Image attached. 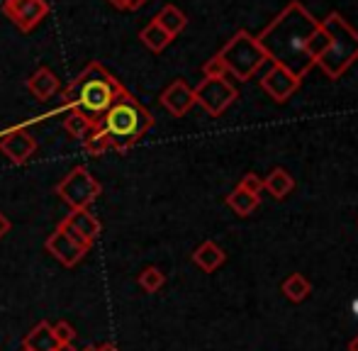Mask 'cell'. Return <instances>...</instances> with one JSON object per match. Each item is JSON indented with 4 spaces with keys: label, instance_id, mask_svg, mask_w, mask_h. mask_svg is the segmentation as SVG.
<instances>
[{
    "label": "cell",
    "instance_id": "9",
    "mask_svg": "<svg viewBox=\"0 0 358 351\" xmlns=\"http://www.w3.org/2000/svg\"><path fill=\"white\" fill-rule=\"evenodd\" d=\"M3 13L22 32H32L49 15L47 0H3Z\"/></svg>",
    "mask_w": 358,
    "mask_h": 351
},
{
    "label": "cell",
    "instance_id": "7",
    "mask_svg": "<svg viewBox=\"0 0 358 351\" xmlns=\"http://www.w3.org/2000/svg\"><path fill=\"white\" fill-rule=\"evenodd\" d=\"M44 247H47V252L52 254V257L57 259L62 266L73 268V266L90 252L93 244L85 242V239H80L78 234L71 232L64 222H59L57 229L47 237V244H44Z\"/></svg>",
    "mask_w": 358,
    "mask_h": 351
},
{
    "label": "cell",
    "instance_id": "22",
    "mask_svg": "<svg viewBox=\"0 0 358 351\" xmlns=\"http://www.w3.org/2000/svg\"><path fill=\"white\" fill-rule=\"evenodd\" d=\"M329 44H331L329 34H327V29L322 27V22H320V27H317L315 32H312V37L307 39V57H310V62L315 64V66H317V62L327 54Z\"/></svg>",
    "mask_w": 358,
    "mask_h": 351
},
{
    "label": "cell",
    "instance_id": "29",
    "mask_svg": "<svg viewBox=\"0 0 358 351\" xmlns=\"http://www.w3.org/2000/svg\"><path fill=\"white\" fill-rule=\"evenodd\" d=\"M10 229H13V224H10V220H8V217H5V215H3V213H0V239H3V237H5V234H8V232H10Z\"/></svg>",
    "mask_w": 358,
    "mask_h": 351
},
{
    "label": "cell",
    "instance_id": "30",
    "mask_svg": "<svg viewBox=\"0 0 358 351\" xmlns=\"http://www.w3.org/2000/svg\"><path fill=\"white\" fill-rule=\"evenodd\" d=\"M146 3H149V0H127L124 10H129V13H132V10H139V8H142V5H146Z\"/></svg>",
    "mask_w": 358,
    "mask_h": 351
},
{
    "label": "cell",
    "instance_id": "3",
    "mask_svg": "<svg viewBox=\"0 0 358 351\" xmlns=\"http://www.w3.org/2000/svg\"><path fill=\"white\" fill-rule=\"evenodd\" d=\"M151 127H154V115L132 93L120 95L100 120V129L108 134L110 149L120 154L129 152Z\"/></svg>",
    "mask_w": 358,
    "mask_h": 351
},
{
    "label": "cell",
    "instance_id": "13",
    "mask_svg": "<svg viewBox=\"0 0 358 351\" xmlns=\"http://www.w3.org/2000/svg\"><path fill=\"white\" fill-rule=\"evenodd\" d=\"M62 222L66 224L71 232L78 234L80 239H85V242H90V244H93L95 239L100 237V232H103V224H100V220L95 217L88 208L71 210V213H69Z\"/></svg>",
    "mask_w": 358,
    "mask_h": 351
},
{
    "label": "cell",
    "instance_id": "31",
    "mask_svg": "<svg viewBox=\"0 0 358 351\" xmlns=\"http://www.w3.org/2000/svg\"><path fill=\"white\" fill-rule=\"evenodd\" d=\"M98 351H120V349L115 347L113 342H105V344H100V347H98Z\"/></svg>",
    "mask_w": 358,
    "mask_h": 351
},
{
    "label": "cell",
    "instance_id": "2",
    "mask_svg": "<svg viewBox=\"0 0 358 351\" xmlns=\"http://www.w3.org/2000/svg\"><path fill=\"white\" fill-rule=\"evenodd\" d=\"M122 83L98 62H90L78 76L73 78L62 93V103L54 108L57 113H78L85 120L93 122V127H100V120L105 117L113 103L124 95Z\"/></svg>",
    "mask_w": 358,
    "mask_h": 351
},
{
    "label": "cell",
    "instance_id": "1",
    "mask_svg": "<svg viewBox=\"0 0 358 351\" xmlns=\"http://www.w3.org/2000/svg\"><path fill=\"white\" fill-rule=\"evenodd\" d=\"M317 27H320V20L300 0H292L280 10L278 17L266 24L264 32L256 37V42L264 49L268 62L287 69L292 76L302 81L315 66L307 57V39L312 37Z\"/></svg>",
    "mask_w": 358,
    "mask_h": 351
},
{
    "label": "cell",
    "instance_id": "6",
    "mask_svg": "<svg viewBox=\"0 0 358 351\" xmlns=\"http://www.w3.org/2000/svg\"><path fill=\"white\" fill-rule=\"evenodd\" d=\"M54 190H57V195L69 208L78 210V208H88L90 203H95L98 195L103 193V185H100V180H95V176H90V171L85 166H76L59 180Z\"/></svg>",
    "mask_w": 358,
    "mask_h": 351
},
{
    "label": "cell",
    "instance_id": "21",
    "mask_svg": "<svg viewBox=\"0 0 358 351\" xmlns=\"http://www.w3.org/2000/svg\"><path fill=\"white\" fill-rule=\"evenodd\" d=\"M283 293H285V298H290L292 303H302V300L307 298V295L312 293V285H310V280L305 278V275H300V273H292V275H287V278L283 280Z\"/></svg>",
    "mask_w": 358,
    "mask_h": 351
},
{
    "label": "cell",
    "instance_id": "36",
    "mask_svg": "<svg viewBox=\"0 0 358 351\" xmlns=\"http://www.w3.org/2000/svg\"><path fill=\"white\" fill-rule=\"evenodd\" d=\"M22 351H29V349H27V347H22Z\"/></svg>",
    "mask_w": 358,
    "mask_h": 351
},
{
    "label": "cell",
    "instance_id": "14",
    "mask_svg": "<svg viewBox=\"0 0 358 351\" xmlns=\"http://www.w3.org/2000/svg\"><path fill=\"white\" fill-rule=\"evenodd\" d=\"M59 86H62V83H59L57 73H54L49 66L37 69V71L27 78V90L39 100V103H47V100H52L54 95H57Z\"/></svg>",
    "mask_w": 358,
    "mask_h": 351
},
{
    "label": "cell",
    "instance_id": "15",
    "mask_svg": "<svg viewBox=\"0 0 358 351\" xmlns=\"http://www.w3.org/2000/svg\"><path fill=\"white\" fill-rule=\"evenodd\" d=\"M22 347H27L29 351H57L59 342H57V337H54V327L47 320H42V322L34 324L32 332L24 337Z\"/></svg>",
    "mask_w": 358,
    "mask_h": 351
},
{
    "label": "cell",
    "instance_id": "10",
    "mask_svg": "<svg viewBox=\"0 0 358 351\" xmlns=\"http://www.w3.org/2000/svg\"><path fill=\"white\" fill-rule=\"evenodd\" d=\"M0 152H3V157H8L10 164L22 166L37 152V139L27 129H20L17 124H13V127L0 132Z\"/></svg>",
    "mask_w": 358,
    "mask_h": 351
},
{
    "label": "cell",
    "instance_id": "4",
    "mask_svg": "<svg viewBox=\"0 0 358 351\" xmlns=\"http://www.w3.org/2000/svg\"><path fill=\"white\" fill-rule=\"evenodd\" d=\"M322 27L327 29L331 44L324 57L317 62V66L324 71V76L329 78V81H339V78L358 62V32L339 13L327 15Z\"/></svg>",
    "mask_w": 358,
    "mask_h": 351
},
{
    "label": "cell",
    "instance_id": "32",
    "mask_svg": "<svg viewBox=\"0 0 358 351\" xmlns=\"http://www.w3.org/2000/svg\"><path fill=\"white\" fill-rule=\"evenodd\" d=\"M110 5H115V8H120V10H124V5H127V0H108Z\"/></svg>",
    "mask_w": 358,
    "mask_h": 351
},
{
    "label": "cell",
    "instance_id": "34",
    "mask_svg": "<svg viewBox=\"0 0 358 351\" xmlns=\"http://www.w3.org/2000/svg\"><path fill=\"white\" fill-rule=\"evenodd\" d=\"M349 351H358V337L354 339V342L349 344Z\"/></svg>",
    "mask_w": 358,
    "mask_h": 351
},
{
    "label": "cell",
    "instance_id": "26",
    "mask_svg": "<svg viewBox=\"0 0 358 351\" xmlns=\"http://www.w3.org/2000/svg\"><path fill=\"white\" fill-rule=\"evenodd\" d=\"M203 73H205V78H224L229 71H227V64L222 62L220 54H215L213 59H208V62L203 64Z\"/></svg>",
    "mask_w": 358,
    "mask_h": 351
},
{
    "label": "cell",
    "instance_id": "5",
    "mask_svg": "<svg viewBox=\"0 0 358 351\" xmlns=\"http://www.w3.org/2000/svg\"><path fill=\"white\" fill-rule=\"evenodd\" d=\"M220 57H222V62L227 64V71L234 78H239V81L254 78V73L268 62L264 49L256 42V37L246 32V29L234 32V37L222 47Z\"/></svg>",
    "mask_w": 358,
    "mask_h": 351
},
{
    "label": "cell",
    "instance_id": "17",
    "mask_svg": "<svg viewBox=\"0 0 358 351\" xmlns=\"http://www.w3.org/2000/svg\"><path fill=\"white\" fill-rule=\"evenodd\" d=\"M224 259H227L224 252H222L215 242H203L193 252V262L198 264L203 271H208V273H213V271L220 268V266L224 264Z\"/></svg>",
    "mask_w": 358,
    "mask_h": 351
},
{
    "label": "cell",
    "instance_id": "27",
    "mask_svg": "<svg viewBox=\"0 0 358 351\" xmlns=\"http://www.w3.org/2000/svg\"><path fill=\"white\" fill-rule=\"evenodd\" d=\"M54 327V337H57L59 344H73L76 339V329L71 322H66V320H62V322L52 324Z\"/></svg>",
    "mask_w": 358,
    "mask_h": 351
},
{
    "label": "cell",
    "instance_id": "33",
    "mask_svg": "<svg viewBox=\"0 0 358 351\" xmlns=\"http://www.w3.org/2000/svg\"><path fill=\"white\" fill-rule=\"evenodd\" d=\"M57 351H78V349H76L73 344H59Z\"/></svg>",
    "mask_w": 358,
    "mask_h": 351
},
{
    "label": "cell",
    "instance_id": "12",
    "mask_svg": "<svg viewBox=\"0 0 358 351\" xmlns=\"http://www.w3.org/2000/svg\"><path fill=\"white\" fill-rule=\"evenodd\" d=\"M161 105H164L173 117H183V115H188V110L195 105L193 88L178 78V81H173L164 93H161Z\"/></svg>",
    "mask_w": 358,
    "mask_h": 351
},
{
    "label": "cell",
    "instance_id": "19",
    "mask_svg": "<svg viewBox=\"0 0 358 351\" xmlns=\"http://www.w3.org/2000/svg\"><path fill=\"white\" fill-rule=\"evenodd\" d=\"M139 39L144 42L146 49H151V52H156V54H161L171 42H173V37H171L166 29H161L159 24L154 22V20H151V22L142 29V32H139Z\"/></svg>",
    "mask_w": 358,
    "mask_h": 351
},
{
    "label": "cell",
    "instance_id": "28",
    "mask_svg": "<svg viewBox=\"0 0 358 351\" xmlns=\"http://www.w3.org/2000/svg\"><path fill=\"white\" fill-rule=\"evenodd\" d=\"M236 188L246 190V193H251V195H259L261 190H264V178H261L259 173H246V176H241Z\"/></svg>",
    "mask_w": 358,
    "mask_h": 351
},
{
    "label": "cell",
    "instance_id": "35",
    "mask_svg": "<svg viewBox=\"0 0 358 351\" xmlns=\"http://www.w3.org/2000/svg\"><path fill=\"white\" fill-rule=\"evenodd\" d=\"M80 351H98V347H85V349H80Z\"/></svg>",
    "mask_w": 358,
    "mask_h": 351
},
{
    "label": "cell",
    "instance_id": "11",
    "mask_svg": "<svg viewBox=\"0 0 358 351\" xmlns=\"http://www.w3.org/2000/svg\"><path fill=\"white\" fill-rule=\"evenodd\" d=\"M261 88H264L266 93H268V98H273L275 103H285V100L290 98L297 88H300V78L292 76L287 69L273 64L271 71L261 78Z\"/></svg>",
    "mask_w": 358,
    "mask_h": 351
},
{
    "label": "cell",
    "instance_id": "8",
    "mask_svg": "<svg viewBox=\"0 0 358 351\" xmlns=\"http://www.w3.org/2000/svg\"><path fill=\"white\" fill-rule=\"evenodd\" d=\"M195 103L210 115V117H220L227 108L236 100V88L231 86L227 78H203L198 88H193Z\"/></svg>",
    "mask_w": 358,
    "mask_h": 351
},
{
    "label": "cell",
    "instance_id": "25",
    "mask_svg": "<svg viewBox=\"0 0 358 351\" xmlns=\"http://www.w3.org/2000/svg\"><path fill=\"white\" fill-rule=\"evenodd\" d=\"M164 283H166L164 271L156 268V266H146L142 273H139V285H142V290H146V293H156Z\"/></svg>",
    "mask_w": 358,
    "mask_h": 351
},
{
    "label": "cell",
    "instance_id": "24",
    "mask_svg": "<svg viewBox=\"0 0 358 351\" xmlns=\"http://www.w3.org/2000/svg\"><path fill=\"white\" fill-rule=\"evenodd\" d=\"M83 149L90 154V157H103V154L110 149V139H108V134H105L100 127H95L93 132H90L88 137L83 139Z\"/></svg>",
    "mask_w": 358,
    "mask_h": 351
},
{
    "label": "cell",
    "instance_id": "18",
    "mask_svg": "<svg viewBox=\"0 0 358 351\" xmlns=\"http://www.w3.org/2000/svg\"><path fill=\"white\" fill-rule=\"evenodd\" d=\"M264 188L268 190L275 200H283L285 195H290L292 188H295V178H292L285 169H273V171L268 173V178L264 180Z\"/></svg>",
    "mask_w": 358,
    "mask_h": 351
},
{
    "label": "cell",
    "instance_id": "20",
    "mask_svg": "<svg viewBox=\"0 0 358 351\" xmlns=\"http://www.w3.org/2000/svg\"><path fill=\"white\" fill-rule=\"evenodd\" d=\"M259 203H261L259 195H251L241 188H234L229 195H227V205H229L239 217H249V215L259 208Z\"/></svg>",
    "mask_w": 358,
    "mask_h": 351
},
{
    "label": "cell",
    "instance_id": "16",
    "mask_svg": "<svg viewBox=\"0 0 358 351\" xmlns=\"http://www.w3.org/2000/svg\"><path fill=\"white\" fill-rule=\"evenodd\" d=\"M154 22L159 24L161 29H166L171 37H178V34L188 27V17H185L183 10L176 8V5H164V8L156 13Z\"/></svg>",
    "mask_w": 358,
    "mask_h": 351
},
{
    "label": "cell",
    "instance_id": "23",
    "mask_svg": "<svg viewBox=\"0 0 358 351\" xmlns=\"http://www.w3.org/2000/svg\"><path fill=\"white\" fill-rule=\"evenodd\" d=\"M64 129H66L73 139H80V142H83V139L88 137L95 127H93V122H90V120L83 117V115L66 113V117H64Z\"/></svg>",
    "mask_w": 358,
    "mask_h": 351
}]
</instances>
